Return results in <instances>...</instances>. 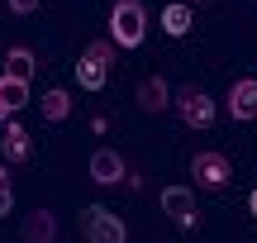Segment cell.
Here are the masks:
<instances>
[{"label":"cell","mask_w":257,"mask_h":243,"mask_svg":"<svg viewBox=\"0 0 257 243\" xmlns=\"http://www.w3.org/2000/svg\"><path fill=\"white\" fill-rule=\"evenodd\" d=\"M10 210H15V191H10V186H0V219H5Z\"/></svg>","instance_id":"cell-17"},{"label":"cell","mask_w":257,"mask_h":243,"mask_svg":"<svg viewBox=\"0 0 257 243\" xmlns=\"http://www.w3.org/2000/svg\"><path fill=\"white\" fill-rule=\"evenodd\" d=\"M229 114L233 119H257V76H238L229 86Z\"/></svg>","instance_id":"cell-9"},{"label":"cell","mask_w":257,"mask_h":243,"mask_svg":"<svg viewBox=\"0 0 257 243\" xmlns=\"http://www.w3.org/2000/svg\"><path fill=\"white\" fill-rule=\"evenodd\" d=\"M34 53H29V48H10L5 53V72L0 76H15V81H29V76H34Z\"/></svg>","instance_id":"cell-12"},{"label":"cell","mask_w":257,"mask_h":243,"mask_svg":"<svg viewBox=\"0 0 257 243\" xmlns=\"http://www.w3.org/2000/svg\"><path fill=\"white\" fill-rule=\"evenodd\" d=\"M38 105H43V119H53V124H62L67 114H72V95H67L62 86H53V91H43V100H38Z\"/></svg>","instance_id":"cell-13"},{"label":"cell","mask_w":257,"mask_h":243,"mask_svg":"<svg viewBox=\"0 0 257 243\" xmlns=\"http://www.w3.org/2000/svg\"><path fill=\"white\" fill-rule=\"evenodd\" d=\"M0 119H5V110H0Z\"/></svg>","instance_id":"cell-21"},{"label":"cell","mask_w":257,"mask_h":243,"mask_svg":"<svg viewBox=\"0 0 257 243\" xmlns=\"http://www.w3.org/2000/svg\"><path fill=\"white\" fill-rule=\"evenodd\" d=\"M191 177H195V186H205V191H224L233 181V162L224 158V153H195L191 158Z\"/></svg>","instance_id":"cell-4"},{"label":"cell","mask_w":257,"mask_h":243,"mask_svg":"<svg viewBox=\"0 0 257 243\" xmlns=\"http://www.w3.org/2000/svg\"><path fill=\"white\" fill-rule=\"evenodd\" d=\"M24 158H29V129L5 124V162H24Z\"/></svg>","instance_id":"cell-15"},{"label":"cell","mask_w":257,"mask_h":243,"mask_svg":"<svg viewBox=\"0 0 257 243\" xmlns=\"http://www.w3.org/2000/svg\"><path fill=\"white\" fill-rule=\"evenodd\" d=\"M143 38H148L143 0H114V10H110V43L114 48H138Z\"/></svg>","instance_id":"cell-1"},{"label":"cell","mask_w":257,"mask_h":243,"mask_svg":"<svg viewBox=\"0 0 257 243\" xmlns=\"http://www.w3.org/2000/svg\"><path fill=\"white\" fill-rule=\"evenodd\" d=\"M172 105H176V114H181L191 129H210V124H214V100H210V95H205L195 81H191V86H181Z\"/></svg>","instance_id":"cell-5"},{"label":"cell","mask_w":257,"mask_h":243,"mask_svg":"<svg viewBox=\"0 0 257 243\" xmlns=\"http://www.w3.org/2000/svg\"><path fill=\"white\" fill-rule=\"evenodd\" d=\"M248 210H252V219H257V186L248 191Z\"/></svg>","instance_id":"cell-18"},{"label":"cell","mask_w":257,"mask_h":243,"mask_svg":"<svg viewBox=\"0 0 257 243\" xmlns=\"http://www.w3.org/2000/svg\"><path fill=\"white\" fill-rule=\"evenodd\" d=\"M191 19H195V10H191V5H181V0L162 10V29H167V34H172V38H181L186 29H191Z\"/></svg>","instance_id":"cell-14"},{"label":"cell","mask_w":257,"mask_h":243,"mask_svg":"<svg viewBox=\"0 0 257 243\" xmlns=\"http://www.w3.org/2000/svg\"><path fill=\"white\" fill-rule=\"evenodd\" d=\"M110 62H114V43H91L81 53V62H76V81H81V91H100L105 86V72H110Z\"/></svg>","instance_id":"cell-3"},{"label":"cell","mask_w":257,"mask_h":243,"mask_svg":"<svg viewBox=\"0 0 257 243\" xmlns=\"http://www.w3.org/2000/svg\"><path fill=\"white\" fill-rule=\"evenodd\" d=\"M29 105V81H15V76H0V110L15 114Z\"/></svg>","instance_id":"cell-11"},{"label":"cell","mask_w":257,"mask_h":243,"mask_svg":"<svg viewBox=\"0 0 257 243\" xmlns=\"http://www.w3.org/2000/svg\"><path fill=\"white\" fill-rule=\"evenodd\" d=\"M195 5H214V0H195Z\"/></svg>","instance_id":"cell-20"},{"label":"cell","mask_w":257,"mask_h":243,"mask_svg":"<svg viewBox=\"0 0 257 243\" xmlns=\"http://www.w3.org/2000/svg\"><path fill=\"white\" fill-rule=\"evenodd\" d=\"M81 234H86V243H128L124 219L114 210H105V205H86L81 210Z\"/></svg>","instance_id":"cell-2"},{"label":"cell","mask_w":257,"mask_h":243,"mask_svg":"<svg viewBox=\"0 0 257 243\" xmlns=\"http://www.w3.org/2000/svg\"><path fill=\"white\" fill-rule=\"evenodd\" d=\"M5 5H10V15H34L38 0H5Z\"/></svg>","instance_id":"cell-16"},{"label":"cell","mask_w":257,"mask_h":243,"mask_svg":"<svg viewBox=\"0 0 257 243\" xmlns=\"http://www.w3.org/2000/svg\"><path fill=\"white\" fill-rule=\"evenodd\" d=\"M134 100H138V110H143V114H162L167 105H172V86H167L162 76H143L138 91H134Z\"/></svg>","instance_id":"cell-7"},{"label":"cell","mask_w":257,"mask_h":243,"mask_svg":"<svg viewBox=\"0 0 257 243\" xmlns=\"http://www.w3.org/2000/svg\"><path fill=\"white\" fill-rule=\"evenodd\" d=\"M0 186H10V177H5V162H0Z\"/></svg>","instance_id":"cell-19"},{"label":"cell","mask_w":257,"mask_h":243,"mask_svg":"<svg viewBox=\"0 0 257 243\" xmlns=\"http://www.w3.org/2000/svg\"><path fill=\"white\" fill-rule=\"evenodd\" d=\"M162 215L176 229H195L200 224V210H195V191L191 186H162Z\"/></svg>","instance_id":"cell-6"},{"label":"cell","mask_w":257,"mask_h":243,"mask_svg":"<svg viewBox=\"0 0 257 243\" xmlns=\"http://www.w3.org/2000/svg\"><path fill=\"white\" fill-rule=\"evenodd\" d=\"M19 243H57V215L53 210H34L19 229Z\"/></svg>","instance_id":"cell-10"},{"label":"cell","mask_w":257,"mask_h":243,"mask_svg":"<svg viewBox=\"0 0 257 243\" xmlns=\"http://www.w3.org/2000/svg\"><path fill=\"white\" fill-rule=\"evenodd\" d=\"M91 181L95 186H119L124 181V158L114 148H95L91 153Z\"/></svg>","instance_id":"cell-8"}]
</instances>
